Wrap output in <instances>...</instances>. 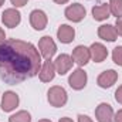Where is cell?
I'll use <instances>...</instances> for the list:
<instances>
[{
    "instance_id": "obj_15",
    "label": "cell",
    "mask_w": 122,
    "mask_h": 122,
    "mask_svg": "<svg viewBox=\"0 0 122 122\" xmlns=\"http://www.w3.org/2000/svg\"><path fill=\"white\" fill-rule=\"evenodd\" d=\"M75 37V30L74 27L68 26V24H61L57 30V38L60 40L62 44H70Z\"/></svg>"
},
{
    "instance_id": "obj_22",
    "label": "cell",
    "mask_w": 122,
    "mask_h": 122,
    "mask_svg": "<svg viewBox=\"0 0 122 122\" xmlns=\"http://www.w3.org/2000/svg\"><path fill=\"white\" fill-rule=\"evenodd\" d=\"M115 101L122 104V85H119L117 88V91H115Z\"/></svg>"
},
{
    "instance_id": "obj_10",
    "label": "cell",
    "mask_w": 122,
    "mask_h": 122,
    "mask_svg": "<svg viewBox=\"0 0 122 122\" xmlns=\"http://www.w3.org/2000/svg\"><path fill=\"white\" fill-rule=\"evenodd\" d=\"M47 21H48L47 14L43 10L36 9V10H33L30 13V24L34 30H37V31L44 30L46 26H47Z\"/></svg>"
},
{
    "instance_id": "obj_13",
    "label": "cell",
    "mask_w": 122,
    "mask_h": 122,
    "mask_svg": "<svg viewBox=\"0 0 122 122\" xmlns=\"http://www.w3.org/2000/svg\"><path fill=\"white\" fill-rule=\"evenodd\" d=\"M56 77V67H54V62L51 60H46L44 64L41 65L40 68V72H38V78L41 82H50L53 81Z\"/></svg>"
},
{
    "instance_id": "obj_17",
    "label": "cell",
    "mask_w": 122,
    "mask_h": 122,
    "mask_svg": "<svg viewBox=\"0 0 122 122\" xmlns=\"http://www.w3.org/2000/svg\"><path fill=\"white\" fill-rule=\"evenodd\" d=\"M111 11H109V4L108 3H102V4H98L95 7H92V17L94 20L97 21H104L109 17Z\"/></svg>"
},
{
    "instance_id": "obj_26",
    "label": "cell",
    "mask_w": 122,
    "mask_h": 122,
    "mask_svg": "<svg viewBox=\"0 0 122 122\" xmlns=\"http://www.w3.org/2000/svg\"><path fill=\"white\" fill-rule=\"evenodd\" d=\"M4 41H6V33H4V30H3L1 27H0V46H1Z\"/></svg>"
},
{
    "instance_id": "obj_3",
    "label": "cell",
    "mask_w": 122,
    "mask_h": 122,
    "mask_svg": "<svg viewBox=\"0 0 122 122\" xmlns=\"http://www.w3.org/2000/svg\"><path fill=\"white\" fill-rule=\"evenodd\" d=\"M87 81H88V75H87V72L81 67L80 68H75L70 74V77H68V84L75 91H81L82 88H85Z\"/></svg>"
},
{
    "instance_id": "obj_11",
    "label": "cell",
    "mask_w": 122,
    "mask_h": 122,
    "mask_svg": "<svg viewBox=\"0 0 122 122\" xmlns=\"http://www.w3.org/2000/svg\"><path fill=\"white\" fill-rule=\"evenodd\" d=\"M118 81V72L115 70H107L101 72L97 78V84L101 88H111Z\"/></svg>"
},
{
    "instance_id": "obj_8",
    "label": "cell",
    "mask_w": 122,
    "mask_h": 122,
    "mask_svg": "<svg viewBox=\"0 0 122 122\" xmlns=\"http://www.w3.org/2000/svg\"><path fill=\"white\" fill-rule=\"evenodd\" d=\"M114 109L109 104L101 102L95 108V118L98 122H114Z\"/></svg>"
},
{
    "instance_id": "obj_25",
    "label": "cell",
    "mask_w": 122,
    "mask_h": 122,
    "mask_svg": "<svg viewBox=\"0 0 122 122\" xmlns=\"http://www.w3.org/2000/svg\"><path fill=\"white\" fill-rule=\"evenodd\" d=\"M114 122H122V109H119V111L114 115Z\"/></svg>"
},
{
    "instance_id": "obj_2",
    "label": "cell",
    "mask_w": 122,
    "mask_h": 122,
    "mask_svg": "<svg viewBox=\"0 0 122 122\" xmlns=\"http://www.w3.org/2000/svg\"><path fill=\"white\" fill-rule=\"evenodd\" d=\"M47 99L50 102L51 107H56V108H61L67 104L68 101V95H67V91L60 87V85H54L51 87L48 92H47Z\"/></svg>"
},
{
    "instance_id": "obj_18",
    "label": "cell",
    "mask_w": 122,
    "mask_h": 122,
    "mask_svg": "<svg viewBox=\"0 0 122 122\" xmlns=\"http://www.w3.org/2000/svg\"><path fill=\"white\" fill-rule=\"evenodd\" d=\"M9 122H31V115L29 111H19L9 118Z\"/></svg>"
},
{
    "instance_id": "obj_19",
    "label": "cell",
    "mask_w": 122,
    "mask_h": 122,
    "mask_svg": "<svg viewBox=\"0 0 122 122\" xmlns=\"http://www.w3.org/2000/svg\"><path fill=\"white\" fill-rule=\"evenodd\" d=\"M109 11L117 19L122 17V0H109Z\"/></svg>"
},
{
    "instance_id": "obj_14",
    "label": "cell",
    "mask_w": 122,
    "mask_h": 122,
    "mask_svg": "<svg viewBox=\"0 0 122 122\" xmlns=\"http://www.w3.org/2000/svg\"><path fill=\"white\" fill-rule=\"evenodd\" d=\"M90 53H91V60L95 62H102L108 57V50L101 43H92L90 47Z\"/></svg>"
},
{
    "instance_id": "obj_9",
    "label": "cell",
    "mask_w": 122,
    "mask_h": 122,
    "mask_svg": "<svg viewBox=\"0 0 122 122\" xmlns=\"http://www.w3.org/2000/svg\"><path fill=\"white\" fill-rule=\"evenodd\" d=\"M72 61L75 64H78L80 67H84L88 64V61L91 60V53H90V48L85 47V46H77L74 50H72V56H71Z\"/></svg>"
},
{
    "instance_id": "obj_12",
    "label": "cell",
    "mask_w": 122,
    "mask_h": 122,
    "mask_svg": "<svg viewBox=\"0 0 122 122\" xmlns=\"http://www.w3.org/2000/svg\"><path fill=\"white\" fill-rule=\"evenodd\" d=\"M74 61L71 58V56L68 54H60L56 60H54V67H56V72L60 75H65L71 68H72Z\"/></svg>"
},
{
    "instance_id": "obj_23",
    "label": "cell",
    "mask_w": 122,
    "mask_h": 122,
    "mask_svg": "<svg viewBox=\"0 0 122 122\" xmlns=\"http://www.w3.org/2000/svg\"><path fill=\"white\" fill-rule=\"evenodd\" d=\"M10 1H11V4L17 9V7H23V6H26L29 0H10Z\"/></svg>"
},
{
    "instance_id": "obj_1",
    "label": "cell",
    "mask_w": 122,
    "mask_h": 122,
    "mask_svg": "<svg viewBox=\"0 0 122 122\" xmlns=\"http://www.w3.org/2000/svg\"><path fill=\"white\" fill-rule=\"evenodd\" d=\"M41 68V54L27 41L9 38L0 46V80L16 85L36 77Z\"/></svg>"
},
{
    "instance_id": "obj_6",
    "label": "cell",
    "mask_w": 122,
    "mask_h": 122,
    "mask_svg": "<svg viewBox=\"0 0 122 122\" xmlns=\"http://www.w3.org/2000/svg\"><path fill=\"white\" fill-rule=\"evenodd\" d=\"M1 21L6 27H10V29H14L20 24L21 21V14L20 11L16 9V7H11V9H6L3 13H1Z\"/></svg>"
},
{
    "instance_id": "obj_28",
    "label": "cell",
    "mask_w": 122,
    "mask_h": 122,
    "mask_svg": "<svg viewBox=\"0 0 122 122\" xmlns=\"http://www.w3.org/2000/svg\"><path fill=\"white\" fill-rule=\"evenodd\" d=\"M57 4H65V3H68V0H54Z\"/></svg>"
},
{
    "instance_id": "obj_16",
    "label": "cell",
    "mask_w": 122,
    "mask_h": 122,
    "mask_svg": "<svg viewBox=\"0 0 122 122\" xmlns=\"http://www.w3.org/2000/svg\"><path fill=\"white\" fill-rule=\"evenodd\" d=\"M98 37L105 40V41H115L118 38V34H117V30H115V26L112 24H102L98 27Z\"/></svg>"
},
{
    "instance_id": "obj_7",
    "label": "cell",
    "mask_w": 122,
    "mask_h": 122,
    "mask_svg": "<svg viewBox=\"0 0 122 122\" xmlns=\"http://www.w3.org/2000/svg\"><path fill=\"white\" fill-rule=\"evenodd\" d=\"M20 98L16 92L13 91H6L1 97V111L3 112H11L19 107Z\"/></svg>"
},
{
    "instance_id": "obj_29",
    "label": "cell",
    "mask_w": 122,
    "mask_h": 122,
    "mask_svg": "<svg viewBox=\"0 0 122 122\" xmlns=\"http://www.w3.org/2000/svg\"><path fill=\"white\" fill-rule=\"evenodd\" d=\"M38 122H51V121H50V119H40Z\"/></svg>"
},
{
    "instance_id": "obj_27",
    "label": "cell",
    "mask_w": 122,
    "mask_h": 122,
    "mask_svg": "<svg viewBox=\"0 0 122 122\" xmlns=\"http://www.w3.org/2000/svg\"><path fill=\"white\" fill-rule=\"evenodd\" d=\"M58 122H74L71 118H68V117H62V118H60V121Z\"/></svg>"
},
{
    "instance_id": "obj_21",
    "label": "cell",
    "mask_w": 122,
    "mask_h": 122,
    "mask_svg": "<svg viewBox=\"0 0 122 122\" xmlns=\"http://www.w3.org/2000/svg\"><path fill=\"white\" fill-rule=\"evenodd\" d=\"M115 30H117V34L122 37V17L117 19V23H115Z\"/></svg>"
},
{
    "instance_id": "obj_30",
    "label": "cell",
    "mask_w": 122,
    "mask_h": 122,
    "mask_svg": "<svg viewBox=\"0 0 122 122\" xmlns=\"http://www.w3.org/2000/svg\"><path fill=\"white\" fill-rule=\"evenodd\" d=\"M4 1H6V0H0V7H1V6L4 4Z\"/></svg>"
},
{
    "instance_id": "obj_5",
    "label": "cell",
    "mask_w": 122,
    "mask_h": 122,
    "mask_svg": "<svg viewBox=\"0 0 122 122\" xmlns=\"http://www.w3.org/2000/svg\"><path fill=\"white\" fill-rule=\"evenodd\" d=\"M64 14H65V17H67L70 21H72V23H80V21L84 20V17L87 16V10H85V7H84L82 4L74 3V4H70V6L65 9Z\"/></svg>"
},
{
    "instance_id": "obj_20",
    "label": "cell",
    "mask_w": 122,
    "mask_h": 122,
    "mask_svg": "<svg viewBox=\"0 0 122 122\" xmlns=\"http://www.w3.org/2000/svg\"><path fill=\"white\" fill-rule=\"evenodd\" d=\"M112 61L117 65L122 67V46H118L112 50Z\"/></svg>"
},
{
    "instance_id": "obj_24",
    "label": "cell",
    "mask_w": 122,
    "mask_h": 122,
    "mask_svg": "<svg viewBox=\"0 0 122 122\" xmlns=\"http://www.w3.org/2000/svg\"><path fill=\"white\" fill-rule=\"evenodd\" d=\"M78 122H94V121H92L88 115H82V114H80V115H78Z\"/></svg>"
},
{
    "instance_id": "obj_4",
    "label": "cell",
    "mask_w": 122,
    "mask_h": 122,
    "mask_svg": "<svg viewBox=\"0 0 122 122\" xmlns=\"http://www.w3.org/2000/svg\"><path fill=\"white\" fill-rule=\"evenodd\" d=\"M38 51H40L41 57H44L46 60H51L54 57V54L57 53V46L50 36H44L38 41Z\"/></svg>"
}]
</instances>
